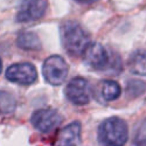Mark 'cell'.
Wrapping results in <instances>:
<instances>
[{
	"label": "cell",
	"instance_id": "cell-9",
	"mask_svg": "<svg viewBox=\"0 0 146 146\" xmlns=\"http://www.w3.org/2000/svg\"><path fill=\"white\" fill-rule=\"evenodd\" d=\"M81 145V124L74 121L58 133L57 146H80Z\"/></svg>",
	"mask_w": 146,
	"mask_h": 146
},
{
	"label": "cell",
	"instance_id": "cell-11",
	"mask_svg": "<svg viewBox=\"0 0 146 146\" xmlns=\"http://www.w3.org/2000/svg\"><path fill=\"white\" fill-rule=\"evenodd\" d=\"M129 69L132 74L144 76L146 75V53L145 52H135L129 58Z\"/></svg>",
	"mask_w": 146,
	"mask_h": 146
},
{
	"label": "cell",
	"instance_id": "cell-4",
	"mask_svg": "<svg viewBox=\"0 0 146 146\" xmlns=\"http://www.w3.org/2000/svg\"><path fill=\"white\" fill-rule=\"evenodd\" d=\"M61 121H62V117L54 109H41L32 116L33 126L43 133L52 132L61 124Z\"/></svg>",
	"mask_w": 146,
	"mask_h": 146
},
{
	"label": "cell",
	"instance_id": "cell-13",
	"mask_svg": "<svg viewBox=\"0 0 146 146\" xmlns=\"http://www.w3.org/2000/svg\"><path fill=\"white\" fill-rule=\"evenodd\" d=\"M15 108V101L13 96L7 92H0V111L8 113L12 112Z\"/></svg>",
	"mask_w": 146,
	"mask_h": 146
},
{
	"label": "cell",
	"instance_id": "cell-10",
	"mask_svg": "<svg viewBox=\"0 0 146 146\" xmlns=\"http://www.w3.org/2000/svg\"><path fill=\"white\" fill-rule=\"evenodd\" d=\"M17 44L25 50H38L41 48L39 36L32 32H22L17 39Z\"/></svg>",
	"mask_w": 146,
	"mask_h": 146
},
{
	"label": "cell",
	"instance_id": "cell-14",
	"mask_svg": "<svg viewBox=\"0 0 146 146\" xmlns=\"http://www.w3.org/2000/svg\"><path fill=\"white\" fill-rule=\"evenodd\" d=\"M135 145L136 146H146V119L141 121L139 125L136 136H135Z\"/></svg>",
	"mask_w": 146,
	"mask_h": 146
},
{
	"label": "cell",
	"instance_id": "cell-16",
	"mask_svg": "<svg viewBox=\"0 0 146 146\" xmlns=\"http://www.w3.org/2000/svg\"><path fill=\"white\" fill-rule=\"evenodd\" d=\"M76 1H78L81 4H92V3L97 1V0H76Z\"/></svg>",
	"mask_w": 146,
	"mask_h": 146
},
{
	"label": "cell",
	"instance_id": "cell-6",
	"mask_svg": "<svg viewBox=\"0 0 146 146\" xmlns=\"http://www.w3.org/2000/svg\"><path fill=\"white\" fill-rule=\"evenodd\" d=\"M6 77L8 81L19 84H32L38 78V72L32 63L23 62L11 66L6 71Z\"/></svg>",
	"mask_w": 146,
	"mask_h": 146
},
{
	"label": "cell",
	"instance_id": "cell-3",
	"mask_svg": "<svg viewBox=\"0 0 146 146\" xmlns=\"http://www.w3.org/2000/svg\"><path fill=\"white\" fill-rule=\"evenodd\" d=\"M42 71L48 83L53 84V86H60L67 78L69 67L63 57L58 55H53L44 61Z\"/></svg>",
	"mask_w": 146,
	"mask_h": 146
},
{
	"label": "cell",
	"instance_id": "cell-15",
	"mask_svg": "<svg viewBox=\"0 0 146 146\" xmlns=\"http://www.w3.org/2000/svg\"><path fill=\"white\" fill-rule=\"evenodd\" d=\"M145 90V84L140 81H132L127 84V92L132 96H138L141 95Z\"/></svg>",
	"mask_w": 146,
	"mask_h": 146
},
{
	"label": "cell",
	"instance_id": "cell-5",
	"mask_svg": "<svg viewBox=\"0 0 146 146\" xmlns=\"http://www.w3.org/2000/svg\"><path fill=\"white\" fill-rule=\"evenodd\" d=\"M48 7V0H22L17 20L20 22L35 21L43 17Z\"/></svg>",
	"mask_w": 146,
	"mask_h": 146
},
{
	"label": "cell",
	"instance_id": "cell-8",
	"mask_svg": "<svg viewBox=\"0 0 146 146\" xmlns=\"http://www.w3.org/2000/svg\"><path fill=\"white\" fill-rule=\"evenodd\" d=\"M82 55L84 62L89 67L97 70L105 68V66L109 63V56L106 50L102 47V44L97 42H90Z\"/></svg>",
	"mask_w": 146,
	"mask_h": 146
},
{
	"label": "cell",
	"instance_id": "cell-7",
	"mask_svg": "<svg viewBox=\"0 0 146 146\" xmlns=\"http://www.w3.org/2000/svg\"><path fill=\"white\" fill-rule=\"evenodd\" d=\"M67 98L76 105H84L90 101L89 84L82 77L72 78L66 88Z\"/></svg>",
	"mask_w": 146,
	"mask_h": 146
},
{
	"label": "cell",
	"instance_id": "cell-1",
	"mask_svg": "<svg viewBox=\"0 0 146 146\" xmlns=\"http://www.w3.org/2000/svg\"><path fill=\"white\" fill-rule=\"evenodd\" d=\"M60 35L63 48L68 54L82 55L87 46L90 43L89 38L80 23L75 21H66L60 27Z\"/></svg>",
	"mask_w": 146,
	"mask_h": 146
},
{
	"label": "cell",
	"instance_id": "cell-12",
	"mask_svg": "<svg viewBox=\"0 0 146 146\" xmlns=\"http://www.w3.org/2000/svg\"><path fill=\"white\" fill-rule=\"evenodd\" d=\"M120 86L115 81H103L101 84V94L105 101H115L120 96Z\"/></svg>",
	"mask_w": 146,
	"mask_h": 146
},
{
	"label": "cell",
	"instance_id": "cell-17",
	"mask_svg": "<svg viewBox=\"0 0 146 146\" xmlns=\"http://www.w3.org/2000/svg\"><path fill=\"white\" fill-rule=\"evenodd\" d=\"M0 71H1V60H0Z\"/></svg>",
	"mask_w": 146,
	"mask_h": 146
},
{
	"label": "cell",
	"instance_id": "cell-2",
	"mask_svg": "<svg viewBox=\"0 0 146 146\" xmlns=\"http://www.w3.org/2000/svg\"><path fill=\"white\" fill-rule=\"evenodd\" d=\"M98 140L103 146H124L127 140V126L120 118H108L100 125Z\"/></svg>",
	"mask_w": 146,
	"mask_h": 146
}]
</instances>
